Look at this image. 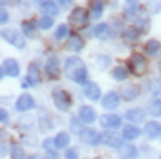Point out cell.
Instances as JSON below:
<instances>
[{
  "label": "cell",
  "instance_id": "obj_1",
  "mask_svg": "<svg viewBox=\"0 0 161 159\" xmlns=\"http://www.w3.org/2000/svg\"><path fill=\"white\" fill-rule=\"evenodd\" d=\"M88 19H90V15H88V11L84 9V8H75V9L70 13V24L73 28H77V30H84L86 28V24H88Z\"/></svg>",
  "mask_w": 161,
  "mask_h": 159
},
{
  "label": "cell",
  "instance_id": "obj_2",
  "mask_svg": "<svg viewBox=\"0 0 161 159\" xmlns=\"http://www.w3.org/2000/svg\"><path fill=\"white\" fill-rule=\"evenodd\" d=\"M53 102H55V106L59 110H62V112H66V110H70L71 106V95L66 91V90L62 88H57L55 91H53Z\"/></svg>",
  "mask_w": 161,
  "mask_h": 159
},
{
  "label": "cell",
  "instance_id": "obj_3",
  "mask_svg": "<svg viewBox=\"0 0 161 159\" xmlns=\"http://www.w3.org/2000/svg\"><path fill=\"white\" fill-rule=\"evenodd\" d=\"M2 37H4V40H8L11 46H15V48H19V50H24V48H26V40H24V37L20 35L19 31L4 30L2 31Z\"/></svg>",
  "mask_w": 161,
  "mask_h": 159
},
{
  "label": "cell",
  "instance_id": "obj_4",
  "mask_svg": "<svg viewBox=\"0 0 161 159\" xmlns=\"http://www.w3.org/2000/svg\"><path fill=\"white\" fill-rule=\"evenodd\" d=\"M128 68H130L132 73H136V75H143L145 71H147V60L143 55L139 53H134L130 57V62H128Z\"/></svg>",
  "mask_w": 161,
  "mask_h": 159
},
{
  "label": "cell",
  "instance_id": "obj_5",
  "mask_svg": "<svg viewBox=\"0 0 161 159\" xmlns=\"http://www.w3.org/2000/svg\"><path fill=\"white\" fill-rule=\"evenodd\" d=\"M101 137H103V143L106 146H112V148H121L123 146V135H119L115 130H106Z\"/></svg>",
  "mask_w": 161,
  "mask_h": 159
},
{
  "label": "cell",
  "instance_id": "obj_6",
  "mask_svg": "<svg viewBox=\"0 0 161 159\" xmlns=\"http://www.w3.org/2000/svg\"><path fill=\"white\" fill-rule=\"evenodd\" d=\"M99 124L106 130H115L121 126V117L115 113H104L99 117Z\"/></svg>",
  "mask_w": 161,
  "mask_h": 159
},
{
  "label": "cell",
  "instance_id": "obj_7",
  "mask_svg": "<svg viewBox=\"0 0 161 159\" xmlns=\"http://www.w3.org/2000/svg\"><path fill=\"white\" fill-rule=\"evenodd\" d=\"M79 137H80V141H82L84 145H88V146H95V145H99L101 141H103V137L99 135V132H95L93 128H86Z\"/></svg>",
  "mask_w": 161,
  "mask_h": 159
},
{
  "label": "cell",
  "instance_id": "obj_8",
  "mask_svg": "<svg viewBox=\"0 0 161 159\" xmlns=\"http://www.w3.org/2000/svg\"><path fill=\"white\" fill-rule=\"evenodd\" d=\"M119 102H121V95L115 93V91H108V93L103 97V101H101L103 108H106V110H115L119 106Z\"/></svg>",
  "mask_w": 161,
  "mask_h": 159
},
{
  "label": "cell",
  "instance_id": "obj_9",
  "mask_svg": "<svg viewBox=\"0 0 161 159\" xmlns=\"http://www.w3.org/2000/svg\"><path fill=\"white\" fill-rule=\"evenodd\" d=\"M19 62L15 59H6L2 62V75H9V77H17L19 75Z\"/></svg>",
  "mask_w": 161,
  "mask_h": 159
},
{
  "label": "cell",
  "instance_id": "obj_10",
  "mask_svg": "<svg viewBox=\"0 0 161 159\" xmlns=\"http://www.w3.org/2000/svg\"><path fill=\"white\" fill-rule=\"evenodd\" d=\"M145 135L148 137V139H156L158 135H161V124L158 121H148V123H145Z\"/></svg>",
  "mask_w": 161,
  "mask_h": 159
},
{
  "label": "cell",
  "instance_id": "obj_11",
  "mask_svg": "<svg viewBox=\"0 0 161 159\" xmlns=\"http://www.w3.org/2000/svg\"><path fill=\"white\" fill-rule=\"evenodd\" d=\"M119 95L125 101H134L137 95H139V86L137 84H128V86H123L119 91Z\"/></svg>",
  "mask_w": 161,
  "mask_h": 159
},
{
  "label": "cell",
  "instance_id": "obj_12",
  "mask_svg": "<svg viewBox=\"0 0 161 159\" xmlns=\"http://www.w3.org/2000/svg\"><path fill=\"white\" fill-rule=\"evenodd\" d=\"M79 119L84 123V124H90L95 121V110L92 108V106H80L79 108Z\"/></svg>",
  "mask_w": 161,
  "mask_h": 159
},
{
  "label": "cell",
  "instance_id": "obj_13",
  "mask_svg": "<svg viewBox=\"0 0 161 159\" xmlns=\"http://www.w3.org/2000/svg\"><path fill=\"white\" fill-rule=\"evenodd\" d=\"M80 68H84V64H82V60H80L79 57H68L66 62H64V71H66L68 75L73 73V71L80 70Z\"/></svg>",
  "mask_w": 161,
  "mask_h": 159
},
{
  "label": "cell",
  "instance_id": "obj_14",
  "mask_svg": "<svg viewBox=\"0 0 161 159\" xmlns=\"http://www.w3.org/2000/svg\"><path fill=\"white\" fill-rule=\"evenodd\" d=\"M33 106H35V101H33V97L28 95V93L20 95L19 101H17V110H19V112H28V110H31Z\"/></svg>",
  "mask_w": 161,
  "mask_h": 159
},
{
  "label": "cell",
  "instance_id": "obj_15",
  "mask_svg": "<svg viewBox=\"0 0 161 159\" xmlns=\"http://www.w3.org/2000/svg\"><path fill=\"white\" fill-rule=\"evenodd\" d=\"M125 117L128 123H134V124H137V123H143L145 121V112L141 108H132L128 110L126 113H125Z\"/></svg>",
  "mask_w": 161,
  "mask_h": 159
},
{
  "label": "cell",
  "instance_id": "obj_16",
  "mask_svg": "<svg viewBox=\"0 0 161 159\" xmlns=\"http://www.w3.org/2000/svg\"><path fill=\"white\" fill-rule=\"evenodd\" d=\"M40 9L46 13V17H57L59 15V6L55 4V0H44L40 4Z\"/></svg>",
  "mask_w": 161,
  "mask_h": 159
},
{
  "label": "cell",
  "instance_id": "obj_17",
  "mask_svg": "<svg viewBox=\"0 0 161 159\" xmlns=\"http://www.w3.org/2000/svg\"><path fill=\"white\" fill-rule=\"evenodd\" d=\"M84 95L92 101H99L101 97V88L97 84H93V82H88V84H84Z\"/></svg>",
  "mask_w": 161,
  "mask_h": 159
},
{
  "label": "cell",
  "instance_id": "obj_18",
  "mask_svg": "<svg viewBox=\"0 0 161 159\" xmlns=\"http://www.w3.org/2000/svg\"><path fill=\"white\" fill-rule=\"evenodd\" d=\"M66 46H68V50L70 51H80L82 48H84V40L80 39L79 35H70Z\"/></svg>",
  "mask_w": 161,
  "mask_h": 159
},
{
  "label": "cell",
  "instance_id": "obj_19",
  "mask_svg": "<svg viewBox=\"0 0 161 159\" xmlns=\"http://www.w3.org/2000/svg\"><path fill=\"white\" fill-rule=\"evenodd\" d=\"M119 154L125 159H137V156H139V152H137V148L134 145H123L119 148Z\"/></svg>",
  "mask_w": 161,
  "mask_h": 159
},
{
  "label": "cell",
  "instance_id": "obj_20",
  "mask_svg": "<svg viewBox=\"0 0 161 159\" xmlns=\"http://www.w3.org/2000/svg\"><path fill=\"white\" fill-rule=\"evenodd\" d=\"M141 135V130L137 126H134V124H126L125 128H123V137L126 141H132V139H137Z\"/></svg>",
  "mask_w": 161,
  "mask_h": 159
},
{
  "label": "cell",
  "instance_id": "obj_21",
  "mask_svg": "<svg viewBox=\"0 0 161 159\" xmlns=\"http://www.w3.org/2000/svg\"><path fill=\"white\" fill-rule=\"evenodd\" d=\"M104 11V4L103 0H90V17L93 19H99Z\"/></svg>",
  "mask_w": 161,
  "mask_h": 159
},
{
  "label": "cell",
  "instance_id": "obj_22",
  "mask_svg": "<svg viewBox=\"0 0 161 159\" xmlns=\"http://www.w3.org/2000/svg\"><path fill=\"white\" fill-rule=\"evenodd\" d=\"M93 35L97 37V39H103V40H106V39H110V26L108 24H97L95 28H93Z\"/></svg>",
  "mask_w": 161,
  "mask_h": 159
},
{
  "label": "cell",
  "instance_id": "obj_23",
  "mask_svg": "<svg viewBox=\"0 0 161 159\" xmlns=\"http://www.w3.org/2000/svg\"><path fill=\"white\" fill-rule=\"evenodd\" d=\"M73 82H79V84H88L86 80H88V71H86V68H80V70L73 71V73H70L68 75Z\"/></svg>",
  "mask_w": 161,
  "mask_h": 159
},
{
  "label": "cell",
  "instance_id": "obj_24",
  "mask_svg": "<svg viewBox=\"0 0 161 159\" xmlns=\"http://www.w3.org/2000/svg\"><path fill=\"white\" fill-rule=\"evenodd\" d=\"M39 26V22H35V20H28V22H22V30L24 33L28 35V37H37V28Z\"/></svg>",
  "mask_w": 161,
  "mask_h": 159
},
{
  "label": "cell",
  "instance_id": "obj_25",
  "mask_svg": "<svg viewBox=\"0 0 161 159\" xmlns=\"http://www.w3.org/2000/svg\"><path fill=\"white\" fill-rule=\"evenodd\" d=\"M46 71H48L50 77H57V73H59V60H57V57H50L48 59V62H46Z\"/></svg>",
  "mask_w": 161,
  "mask_h": 159
},
{
  "label": "cell",
  "instance_id": "obj_26",
  "mask_svg": "<svg viewBox=\"0 0 161 159\" xmlns=\"http://www.w3.org/2000/svg\"><path fill=\"white\" fill-rule=\"evenodd\" d=\"M9 157L11 159H26L24 157V148L19 143H11L9 145Z\"/></svg>",
  "mask_w": 161,
  "mask_h": 159
},
{
  "label": "cell",
  "instance_id": "obj_27",
  "mask_svg": "<svg viewBox=\"0 0 161 159\" xmlns=\"http://www.w3.org/2000/svg\"><path fill=\"white\" fill-rule=\"evenodd\" d=\"M145 51H147V55H150V57H158V53L161 51V44L158 40H148Z\"/></svg>",
  "mask_w": 161,
  "mask_h": 159
},
{
  "label": "cell",
  "instance_id": "obj_28",
  "mask_svg": "<svg viewBox=\"0 0 161 159\" xmlns=\"http://www.w3.org/2000/svg\"><path fill=\"white\" fill-rule=\"evenodd\" d=\"M55 145H57V148H68V145H70V134H66V132H60L55 135Z\"/></svg>",
  "mask_w": 161,
  "mask_h": 159
},
{
  "label": "cell",
  "instance_id": "obj_29",
  "mask_svg": "<svg viewBox=\"0 0 161 159\" xmlns=\"http://www.w3.org/2000/svg\"><path fill=\"white\" fill-rule=\"evenodd\" d=\"M112 77L115 80H125L128 77V68H125V66H117V68H114L112 70Z\"/></svg>",
  "mask_w": 161,
  "mask_h": 159
},
{
  "label": "cell",
  "instance_id": "obj_30",
  "mask_svg": "<svg viewBox=\"0 0 161 159\" xmlns=\"http://www.w3.org/2000/svg\"><path fill=\"white\" fill-rule=\"evenodd\" d=\"M148 112L154 117H159L161 115V99H152L148 102Z\"/></svg>",
  "mask_w": 161,
  "mask_h": 159
},
{
  "label": "cell",
  "instance_id": "obj_31",
  "mask_svg": "<svg viewBox=\"0 0 161 159\" xmlns=\"http://www.w3.org/2000/svg\"><path fill=\"white\" fill-rule=\"evenodd\" d=\"M28 79L33 82V86L35 84H39L40 82V75H39V71H37V64L33 62V64H30V71H28Z\"/></svg>",
  "mask_w": 161,
  "mask_h": 159
},
{
  "label": "cell",
  "instance_id": "obj_32",
  "mask_svg": "<svg viewBox=\"0 0 161 159\" xmlns=\"http://www.w3.org/2000/svg\"><path fill=\"white\" fill-rule=\"evenodd\" d=\"M70 128L73 130V132H77L79 135L86 130V128H84V123H82L80 119H77V117H71V119H70Z\"/></svg>",
  "mask_w": 161,
  "mask_h": 159
},
{
  "label": "cell",
  "instance_id": "obj_33",
  "mask_svg": "<svg viewBox=\"0 0 161 159\" xmlns=\"http://www.w3.org/2000/svg\"><path fill=\"white\" fill-rule=\"evenodd\" d=\"M19 124L22 128H24V126H26V128H31V126L35 124V117H33V115H22L19 119Z\"/></svg>",
  "mask_w": 161,
  "mask_h": 159
},
{
  "label": "cell",
  "instance_id": "obj_34",
  "mask_svg": "<svg viewBox=\"0 0 161 159\" xmlns=\"http://www.w3.org/2000/svg\"><path fill=\"white\" fill-rule=\"evenodd\" d=\"M51 26H53V19H51V17H42V19L39 20L40 30H50Z\"/></svg>",
  "mask_w": 161,
  "mask_h": 159
},
{
  "label": "cell",
  "instance_id": "obj_35",
  "mask_svg": "<svg viewBox=\"0 0 161 159\" xmlns=\"http://www.w3.org/2000/svg\"><path fill=\"white\" fill-rule=\"evenodd\" d=\"M137 35H139V33L134 30V28H128V30L125 31V35H123V37H125V40H126V42H134V40L137 39Z\"/></svg>",
  "mask_w": 161,
  "mask_h": 159
},
{
  "label": "cell",
  "instance_id": "obj_36",
  "mask_svg": "<svg viewBox=\"0 0 161 159\" xmlns=\"http://www.w3.org/2000/svg\"><path fill=\"white\" fill-rule=\"evenodd\" d=\"M66 37H68V26H64V24H62V26H59V28H57L55 39H57V40H62V39H66Z\"/></svg>",
  "mask_w": 161,
  "mask_h": 159
},
{
  "label": "cell",
  "instance_id": "obj_37",
  "mask_svg": "<svg viewBox=\"0 0 161 159\" xmlns=\"http://www.w3.org/2000/svg\"><path fill=\"white\" fill-rule=\"evenodd\" d=\"M64 159H79V152H77L75 148H66Z\"/></svg>",
  "mask_w": 161,
  "mask_h": 159
},
{
  "label": "cell",
  "instance_id": "obj_38",
  "mask_svg": "<svg viewBox=\"0 0 161 159\" xmlns=\"http://www.w3.org/2000/svg\"><path fill=\"white\" fill-rule=\"evenodd\" d=\"M148 9L152 13H158L161 9V0H150V4H148Z\"/></svg>",
  "mask_w": 161,
  "mask_h": 159
},
{
  "label": "cell",
  "instance_id": "obj_39",
  "mask_svg": "<svg viewBox=\"0 0 161 159\" xmlns=\"http://www.w3.org/2000/svg\"><path fill=\"white\" fill-rule=\"evenodd\" d=\"M22 141L26 143V146H31V148L39 145V143H37V139H35V137H31V135H24V137H22Z\"/></svg>",
  "mask_w": 161,
  "mask_h": 159
},
{
  "label": "cell",
  "instance_id": "obj_40",
  "mask_svg": "<svg viewBox=\"0 0 161 159\" xmlns=\"http://www.w3.org/2000/svg\"><path fill=\"white\" fill-rule=\"evenodd\" d=\"M42 146H44V150H48V152H55L53 146H57V145H55V139H46L42 143Z\"/></svg>",
  "mask_w": 161,
  "mask_h": 159
},
{
  "label": "cell",
  "instance_id": "obj_41",
  "mask_svg": "<svg viewBox=\"0 0 161 159\" xmlns=\"http://www.w3.org/2000/svg\"><path fill=\"white\" fill-rule=\"evenodd\" d=\"M0 13H2V15H0V20H2V24H6V22H8V19H9V15H8V11H6V9H2Z\"/></svg>",
  "mask_w": 161,
  "mask_h": 159
},
{
  "label": "cell",
  "instance_id": "obj_42",
  "mask_svg": "<svg viewBox=\"0 0 161 159\" xmlns=\"http://www.w3.org/2000/svg\"><path fill=\"white\" fill-rule=\"evenodd\" d=\"M31 86H33V82H31L28 77H26V79H22V88H31Z\"/></svg>",
  "mask_w": 161,
  "mask_h": 159
},
{
  "label": "cell",
  "instance_id": "obj_43",
  "mask_svg": "<svg viewBox=\"0 0 161 159\" xmlns=\"http://www.w3.org/2000/svg\"><path fill=\"white\" fill-rule=\"evenodd\" d=\"M0 121H2V123H6V121H8V112H6L4 108L0 110Z\"/></svg>",
  "mask_w": 161,
  "mask_h": 159
},
{
  "label": "cell",
  "instance_id": "obj_44",
  "mask_svg": "<svg viewBox=\"0 0 161 159\" xmlns=\"http://www.w3.org/2000/svg\"><path fill=\"white\" fill-rule=\"evenodd\" d=\"M59 4L62 8H70L71 4H73V0H59Z\"/></svg>",
  "mask_w": 161,
  "mask_h": 159
},
{
  "label": "cell",
  "instance_id": "obj_45",
  "mask_svg": "<svg viewBox=\"0 0 161 159\" xmlns=\"http://www.w3.org/2000/svg\"><path fill=\"white\" fill-rule=\"evenodd\" d=\"M46 159H60V157H59V154H57V152H48Z\"/></svg>",
  "mask_w": 161,
  "mask_h": 159
},
{
  "label": "cell",
  "instance_id": "obj_46",
  "mask_svg": "<svg viewBox=\"0 0 161 159\" xmlns=\"http://www.w3.org/2000/svg\"><path fill=\"white\" fill-rule=\"evenodd\" d=\"M99 64H101V66H106V64H108V59H106V57H104V55H103V59H97V66H99Z\"/></svg>",
  "mask_w": 161,
  "mask_h": 159
},
{
  "label": "cell",
  "instance_id": "obj_47",
  "mask_svg": "<svg viewBox=\"0 0 161 159\" xmlns=\"http://www.w3.org/2000/svg\"><path fill=\"white\" fill-rule=\"evenodd\" d=\"M26 159H44V157H40L39 154H31V156H28Z\"/></svg>",
  "mask_w": 161,
  "mask_h": 159
},
{
  "label": "cell",
  "instance_id": "obj_48",
  "mask_svg": "<svg viewBox=\"0 0 161 159\" xmlns=\"http://www.w3.org/2000/svg\"><path fill=\"white\" fill-rule=\"evenodd\" d=\"M0 2H2V6H6V4H8L9 0H0Z\"/></svg>",
  "mask_w": 161,
  "mask_h": 159
},
{
  "label": "cell",
  "instance_id": "obj_49",
  "mask_svg": "<svg viewBox=\"0 0 161 159\" xmlns=\"http://www.w3.org/2000/svg\"><path fill=\"white\" fill-rule=\"evenodd\" d=\"M126 2H134V0H126Z\"/></svg>",
  "mask_w": 161,
  "mask_h": 159
},
{
  "label": "cell",
  "instance_id": "obj_50",
  "mask_svg": "<svg viewBox=\"0 0 161 159\" xmlns=\"http://www.w3.org/2000/svg\"><path fill=\"white\" fill-rule=\"evenodd\" d=\"M159 68H161V64H159Z\"/></svg>",
  "mask_w": 161,
  "mask_h": 159
}]
</instances>
